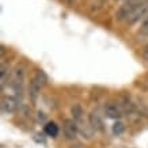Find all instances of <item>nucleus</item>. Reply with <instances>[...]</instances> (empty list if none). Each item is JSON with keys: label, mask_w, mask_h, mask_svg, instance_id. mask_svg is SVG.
<instances>
[{"label": "nucleus", "mask_w": 148, "mask_h": 148, "mask_svg": "<svg viewBox=\"0 0 148 148\" xmlns=\"http://www.w3.org/2000/svg\"><path fill=\"white\" fill-rule=\"evenodd\" d=\"M71 113H72V117H73L75 121H80L82 117H83V108L76 103V105H73L71 108Z\"/></svg>", "instance_id": "obj_9"}, {"label": "nucleus", "mask_w": 148, "mask_h": 148, "mask_svg": "<svg viewBox=\"0 0 148 148\" xmlns=\"http://www.w3.org/2000/svg\"><path fill=\"white\" fill-rule=\"evenodd\" d=\"M124 130H125V125L122 124L121 121H117L114 125H113V133L116 136H120L124 133Z\"/></svg>", "instance_id": "obj_11"}, {"label": "nucleus", "mask_w": 148, "mask_h": 148, "mask_svg": "<svg viewBox=\"0 0 148 148\" xmlns=\"http://www.w3.org/2000/svg\"><path fill=\"white\" fill-rule=\"evenodd\" d=\"M63 129H64L65 137L69 140H73V139H76L77 133H79V124H77V121H75L73 118H68V120L64 121Z\"/></svg>", "instance_id": "obj_2"}, {"label": "nucleus", "mask_w": 148, "mask_h": 148, "mask_svg": "<svg viewBox=\"0 0 148 148\" xmlns=\"http://www.w3.org/2000/svg\"><path fill=\"white\" fill-rule=\"evenodd\" d=\"M118 148H128V147H118Z\"/></svg>", "instance_id": "obj_14"}, {"label": "nucleus", "mask_w": 148, "mask_h": 148, "mask_svg": "<svg viewBox=\"0 0 148 148\" xmlns=\"http://www.w3.org/2000/svg\"><path fill=\"white\" fill-rule=\"evenodd\" d=\"M140 33H143L145 36H148V18H145V21L143 22L141 27H140Z\"/></svg>", "instance_id": "obj_12"}, {"label": "nucleus", "mask_w": 148, "mask_h": 148, "mask_svg": "<svg viewBox=\"0 0 148 148\" xmlns=\"http://www.w3.org/2000/svg\"><path fill=\"white\" fill-rule=\"evenodd\" d=\"M33 77H34V79H36V80L42 86V87H44V86L46 84V82H48V76H46V73L44 71H41V69H37V71L34 72Z\"/></svg>", "instance_id": "obj_10"}, {"label": "nucleus", "mask_w": 148, "mask_h": 148, "mask_svg": "<svg viewBox=\"0 0 148 148\" xmlns=\"http://www.w3.org/2000/svg\"><path fill=\"white\" fill-rule=\"evenodd\" d=\"M105 114L108 118H112V120H118L120 117L122 116V110L120 108V105L116 102H109L106 106H105Z\"/></svg>", "instance_id": "obj_4"}, {"label": "nucleus", "mask_w": 148, "mask_h": 148, "mask_svg": "<svg viewBox=\"0 0 148 148\" xmlns=\"http://www.w3.org/2000/svg\"><path fill=\"white\" fill-rule=\"evenodd\" d=\"M143 56H144V58L145 60H148V45L144 48V50H143Z\"/></svg>", "instance_id": "obj_13"}, {"label": "nucleus", "mask_w": 148, "mask_h": 148, "mask_svg": "<svg viewBox=\"0 0 148 148\" xmlns=\"http://www.w3.org/2000/svg\"><path fill=\"white\" fill-rule=\"evenodd\" d=\"M41 88H42V86H41L34 77H32L30 84H29V97H30V99H32L33 103L37 102V99H38V97H40Z\"/></svg>", "instance_id": "obj_5"}, {"label": "nucleus", "mask_w": 148, "mask_h": 148, "mask_svg": "<svg viewBox=\"0 0 148 148\" xmlns=\"http://www.w3.org/2000/svg\"><path fill=\"white\" fill-rule=\"evenodd\" d=\"M44 130H45L46 135L50 136V137H56L58 135V126L56 122H46Z\"/></svg>", "instance_id": "obj_8"}, {"label": "nucleus", "mask_w": 148, "mask_h": 148, "mask_svg": "<svg viewBox=\"0 0 148 148\" xmlns=\"http://www.w3.org/2000/svg\"><path fill=\"white\" fill-rule=\"evenodd\" d=\"M10 77V67L8 64H5L4 61H1V65H0V83H1V87L8 82Z\"/></svg>", "instance_id": "obj_7"}, {"label": "nucleus", "mask_w": 148, "mask_h": 148, "mask_svg": "<svg viewBox=\"0 0 148 148\" xmlns=\"http://www.w3.org/2000/svg\"><path fill=\"white\" fill-rule=\"evenodd\" d=\"M88 122H90V125L92 126V129L94 130H99V132H102V130L105 129L102 117L99 116L97 112H92L90 116H88Z\"/></svg>", "instance_id": "obj_6"}, {"label": "nucleus", "mask_w": 148, "mask_h": 148, "mask_svg": "<svg viewBox=\"0 0 148 148\" xmlns=\"http://www.w3.org/2000/svg\"><path fill=\"white\" fill-rule=\"evenodd\" d=\"M144 18H148V3H144V4L139 5V7L128 16L126 22H128V25H135V23H137L139 21H141V19H144Z\"/></svg>", "instance_id": "obj_1"}, {"label": "nucleus", "mask_w": 148, "mask_h": 148, "mask_svg": "<svg viewBox=\"0 0 148 148\" xmlns=\"http://www.w3.org/2000/svg\"><path fill=\"white\" fill-rule=\"evenodd\" d=\"M0 109H1L3 114H12L18 109V101L14 97H3L1 103H0Z\"/></svg>", "instance_id": "obj_3"}]
</instances>
